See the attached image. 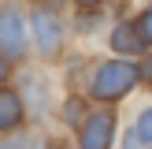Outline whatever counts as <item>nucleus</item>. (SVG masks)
<instances>
[{"label":"nucleus","instance_id":"nucleus-1","mask_svg":"<svg viewBox=\"0 0 152 149\" xmlns=\"http://www.w3.org/2000/svg\"><path fill=\"white\" fill-rule=\"evenodd\" d=\"M137 67L130 63V60H108V63L96 71L93 78V89L89 93L100 97V101H115V97H126L134 86H137Z\"/></svg>","mask_w":152,"mask_h":149},{"label":"nucleus","instance_id":"nucleus-2","mask_svg":"<svg viewBox=\"0 0 152 149\" xmlns=\"http://www.w3.org/2000/svg\"><path fill=\"white\" fill-rule=\"evenodd\" d=\"M30 26H34L37 49H41L45 56H52V52L59 49V41H63V26H59V19H56L52 11H45V7H37L34 19H30Z\"/></svg>","mask_w":152,"mask_h":149},{"label":"nucleus","instance_id":"nucleus-3","mask_svg":"<svg viewBox=\"0 0 152 149\" xmlns=\"http://www.w3.org/2000/svg\"><path fill=\"white\" fill-rule=\"evenodd\" d=\"M22 45H26V30H22V15L15 7H7L0 15V49H4L7 60H19L22 56Z\"/></svg>","mask_w":152,"mask_h":149},{"label":"nucleus","instance_id":"nucleus-4","mask_svg":"<svg viewBox=\"0 0 152 149\" xmlns=\"http://www.w3.org/2000/svg\"><path fill=\"white\" fill-rule=\"evenodd\" d=\"M111 134H115V119L108 112H93L82 123V149H108Z\"/></svg>","mask_w":152,"mask_h":149},{"label":"nucleus","instance_id":"nucleus-5","mask_svg":"<svg viewBox=\"0 0 152 149\" xmlns=\"http://www.w3.org/2000/svg\"><path fill=\"white\" fill-rule=\"evenodd\" d=\"M22 119V104L15 89H0V127H15Z\"/></svg>","mask_w":152,"mask_h":149},{"label":"nucleus","instance_id":"nucleus-6","mask_svg":"<svg viewBox=\"0 0 152 149\" xmlns=\"http://www.w3.org/2000/svg\"><path fill=\"white\" fill-rule=\"evenodd\" d=\"M130 30H137V26H119L115 34H111V45H115L119 52H137L141 45H145V41H141V34H130Z\"/></svg>","mask_w":152,"mask_h":149},{"label":"nucleus","instance_id":"nucleus-7","mask_svg":"<svg viewBox=\"0 0 152 149\" xmlns=\"http://www.w3.org/2000/svg\"><path fill=\"white\" fill-rule=\"evenodd\" d=\"M134 134L145 142V149H152V108H145L137 116V131H134Z\"/></svg>","mask_w":152,"mask_h":149},{"label":"nucleus","instance_id":"nucleus-8","mask_svg":"<svg viewBox=\"0 0 152 149\" xmlns=\"http://www.w3.org/2000/svg\"><path fill=\"white\" fill-rule=\"evenodd\" d=\"M137 34H141V41H148V45H152V7L137 19Z\"/></svg>","mask_w":152,"mask_h":149},{"label":"nucleus","instance_id":"nucleus-9","mask_svg":"<svg viewBox=\"0 0 152 149\" xmlns=\"http://www.w3.org/2000/svg\"><path fill=\"white\" fill-rule=\"evenodd\" d=\"M126 149H137V134H134V138H126Z\"/></svg>","mask_w":152,"mask_h":149},{"label":"nucleus","instance_id":"nucleus-10","mask_svg":"<svg viewBox=\"0 0 152 149\" xmlns=\"http://www.w3.org/2000/svg\"><path fill=\"white\" fill-rule=\"evenodd\" d=\"M78 4H86V7H96V4H100V0H78Z\"/></svg>","mask_w":152,"mask_h":149},{"label":"nucleus","instance_id":"nucleus-11","mask_svg":"<svg viewBox=\"0 0 152 149\" xmlns=\"http://www.w3.org/2000/svg\"><path fill=\"white\" fill-rule=\"evenodd\" d=\"M145 74H148V78H152V60H148V67H145Z\"/></svg>","mask_w":152,"mask_h":149}]
</instances>
